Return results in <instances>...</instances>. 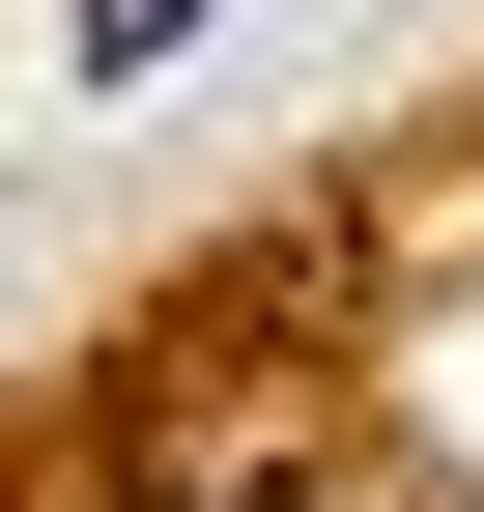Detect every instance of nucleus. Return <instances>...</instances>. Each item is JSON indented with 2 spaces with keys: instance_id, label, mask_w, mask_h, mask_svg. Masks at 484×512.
<instances>
[{
  "instance_id": "f257e3e1",
  "label": "nucleus",
  "mask_w": 484,
  "mask_h": 512,
  "mask_svg": "<svg viewBox=\"0 0 484 512\" xmlns=\"http://www.w3.org/2000/svg\"><path fill=\"white\" fill-rule=\"evenodd\" d=\"M143 57H200V0H86V86H143Z\"/></svg>"
},
{
  "instance_id": "f03ea898",
  "label": "nucleus",
  "mask_w": 484,
  "mask_h": 512,
  "mask_svg": "<svg viewBox=\"0 0 484 512\" xmlns=\"http://www.w3.org/2000/svg\"><path fill=\"white\" fill-rule=\"evenodd\" d=\"M228 512H342V484H314V456H285V484H228Z\"/></svg>"
}]
</instances>
